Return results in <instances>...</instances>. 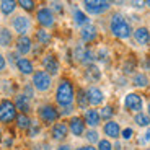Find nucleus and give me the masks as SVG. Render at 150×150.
<instances>
[{
  "instance_id": "obj_17",
  "label": "nucleus",
  "mask_w": 150,
  "mask_h": 150,
  "mask_svg": "<svg viewBox=\"0 0 150 150\" xmlns=\"http://www.w3.org/2000/svg\"><path fill=\"white\" fill-rule=\"evenodd\" d=\"M31 47H33V44H31V39L28 36H20L18 41H16V52L21 54V56H26V54L31 52Z\"/></svg>"
},
{
  "instance_id": "obj_40",
  "label": "nucleus",
  "mask_w": 150,
  "mask_h": 150,
  "mask_svg": "<svg viewBox=\"0 0 150 150\" xmlns=\"http://www.w3.org/2000/svg\"><path fill=\"white\" fill-rule=\"evenodd\" d=\"M5 65H7V62H5V57L2 56V54H0V70H4Z\"/></svg>"
},
{
  "instance_id": "obj_48",
  "label": "nucleus",
  "mask_w": 150,
  "mask_h": 150,
  "mask_svg": "<svg viewBox=\"0 0 150 150\" xmlns=\"http://www.w3.org/2000/svg\"><path fill=\"white\" fill-rule=\"evenodd\" d=\"M0 139H2V131H0Z\"/></svg>"
},
{
  "instance_id": "obj_23",
  "label": "nucleus",
  "mask_w": 150,
  "mask_h": 150,
  "mask_svg": "<svg viewBox=\"0 0 150 150\" xmlns=\"http://www.w3.org/2000/svg\"><path fill=\"white\" fill-rule=\"evenodd\" d=\"M74 21L79 25V26H88L90 25V18L88 15H85L82 10H74Z\"/></svg>"
},
{
  "instance_id": "obj_31",
  "label": "nucleus",
  "mask_w": 150,
  "mask_h": 150,
  "mask_svg": "<svg viewBox=\"0 0 150 150\" xmlns=\"http://www.w3.org/2000/svg\"><path fill=\"white\" fill-rule=\"evenodd\" d=\"M86 140L90 142V145H93V144H96V142H100V134H98L95 129H90V131L86 132Z\"/></svg>"
},
{
  "instance_id": "obj_36",
  "label": "nucleus",
  "mask_w": 150,
  "mask_h": 150,
  "mask_svg": "<svg viewBox=\"0 0 150 150\" xmlns=\"http://www.w3.org/2000/svg\"><path fill=\"white\" fill-rule=\"evenodd\" d=\"M121 134H122V139H124V140H129V139H132V135H134V131H132L131 127H126L122 132H121Z\"/></svg>"
},
{
  "instance_id": "obj_27",
  "label": "nucleus",
  "mask_w": 150,
  "mask_h": 150,
  "mask_svg": "<svg viewBox=\"0 0 150 150\" xmlns=\"http://www.w3.org/2000/svg\"><path fill=\"white\" fill-rule=\"evenodd\" d=\"M36 39L39 41V44L46 46L51 42V34H49V31H46L44 28H41V30L36 31Z\"/></svg>"
},
{
  "instance_id": "obj_34",
  "label": "nucleus",
  "mask_w": 150,
  "mask_h": 150,
  "mask_svg": "<svg viewBox=\"0 0 150 150\" xmlns=\"http://www.w3.org/2000/svg\"><path fill=\"white\" fill-rule=\"evenodd\" d=\"M96 150H112V144L109 142V139H101L98 142V149Z\"/></svg>"
},
{
  "instance_id": "obj_32",
  "label": "nucleus",
  "mask_w": 150,
  "mask_h": 150,
  "mask_svg": "<svg viewBox=\"0 0 150 150\" xmlns=\"http://www.w3.org/2000/svg\"><path fill=\"white\" fill-rule=\"evenodd\" d=\"M85 52H86V47H83V46H77V47H75V51H74V56H75V59L79 60V62H83Z\"/></svg>"
},
{
  "instance_id": "obj_37",
  "label": "nucleus",
  "mask_w": 150,
  "mask_h": 150,
  "mask_svg": "<svg viewBox=\"0 0 150 150\" xmlns=\"http://www.w3.org/2000/svg\"><path fill=\"white\" fill-rule=\"evenodd\" d=\"M33 88H34V86H31V85H26V86H25V93H23V95H25V96H28L30 100L34 96V91H33Z\"/></svg>"
},
{
  "instance_id": "obj_24",
  "label": "nucleus",
  "mask_w": 150,
  "mask_h": 150,
  "mask_svg": "<svg viewBox=\"0 0 150 150\" xmlns=\"http://www.w3.org/2000/svg\"><path fill=\"white\" fill-rule=\"evenodd\" d=\"M13 41V36H11V31L8 28H0V46L8 47Z\"/></svg>"
},
{
  "instance_id": "obj_21",
  "label": "nucleus",
  "mask_w": 150,
  "mask_h": 150,
  "mask_svg": "<svg viewBox=\"0 0 150 150\" xmlns=\"http://www.w3.org/2000/svg\"><path fill=\"white\" fill-rule=\"evenodd\" d=\"M85 77L88 82H98L101 79V70L96 67L95 64L91 65H86V70H85Z\"/></svg>"
},
{
  "instance_id": "obj_29",
  "label": "nucleus",
  "mask_w": 150,
  "mask_h": 150,
  "mask_svg": "<svg viewBox=\"0 0 150 150\" xmlns=\"http://www.w3.org/2000/svg\"><path fill=\"white\" fill-rule=\"evenodd\" d=\"M112 114H114V109H112L111 105H106V106H103V108L100 109V117H101V119L111 121Z\"/></svg>"
},
{
  "instance_id": "obj_14",
  "label": "nucleus",
  "mask_w": 150,
  "mask_h": 150,
  "mask_svg": "<svg viewBox=\"0 0 150 150\" xmlns=\"http://www.w3.org/2000/svg\"><path fill=\"white\" fill-rule=\"evenodd\" d=\"M103 132H105V135H108V139H117L121 135V126L116 121L111 119L103 126Z\"/></svg>"
},
{
  "instance_id": "obj_25",
  "label": "nucleus",
  "mask_w": 150,
  "mask_h": 150,
  "mask_svg": "<svg viewBox=\"0 0 150 150\" xmlns=\"http://www.w3.org/2000/svg\"><path fill=\"white\" fill-rule=\"evenodd\" d=\"M15 8H16V2H13V0H4V2H0V10H2L4 15L13 13Z\"/></svg>"
},
{
  "instance_id": "obj_5",
  "label": "nucleus",
  "mask_w": 150,
  "mask_h": 150,
  "mask_svg": "<svg viewBox=\"0 0 150 150\" xmlns=\"http://www.w3.org/2000/svg\"><path fill=\"white\" fill-rule=\"evenodd\" d=\"M38 116H39V119H41L42 122L52 124V122H56V121L59 119L60 112L57 111L52 105H44V106H41V108L38 109Z\"/></svg>"
},
{
  "instance_id": "obj_3",
  "label": "nucleus",
  "mask_w": 150,
  "mask_h": 150,
  "mask_svg": "<svg viewBox=\"0 0 150 150\" xmlns=\"http://www.w3.org/2000/svg\"><path fill=\"white\" fill-rule=\"evenodd\" d=\"M51 85H52V79H51V75H49L47 72L36 70L33 74V86H34V90L44 93V91H47L49 88H51Z\"/></svg>"
},
{
  "instance_id": "obj_7",
  "label": "nucleus",
  "mask_w": 150,
  "mask_h": 150,
  "mask_svg": "<svg viewBox=\"0 0 150 150\" xmlns=\"http://www.w3.org/2000/svg\"><path fill=\"white\" fill-rule=\"evenodd\" d=\"M13 119H16L15 103H11L10 100H4L0 103V121L2 122H11Z\"/></svg>"
},
{
  "instance_id": "obj_26",
  "label": "nucleus",
  "mask_w": 150,
  "mask_h": 150,
  "mask_svg": "<svg viewBox=\"0 0 150 150\" xmlns=\"http://www.w3.org/2000/svg\"><path fill=\"white\" fill-rule=\"evenodd\" d=\"M134 122L137 124V126H140V127H150V117H149V114H145V112L135 114Z\"/></svg>"
},
{
  "instance_id": "obj_33",
  "label": "nucleus",
  "mask_w": 150,
  "mask_h": 150,
  "mask_svg": "<svg viewBox=\"0 0 150 150\" xmlns=\"http://www.w3.org/2000/svg\"><path fill=\"white\" fill-rule=\"evenodd\" d=\"M18 5L23 8V10H26V11L34 10V2H33V0H20Z\"/></svg>"
},
{
  "instance_id": "obj_43",
  "label": "nucleus",
  "mask_w": 150,
  "mask_h": 150,
  "mask_svg": "<svg viewBox=\"0 0 150 150\" xmlns=\"http://www.w3.org/2000/svg\"><path fill=\"white\" fill-rule=\"evenodd\" d=\"M57 150H72V149H70V145H67V144H62V145L57 147Z\"/></svg>"
},
{
  "instance_id": "obj_15",
  "label": "nucleus",
  "mask_w": 150,
  "mask_h": 150,
  "mask_svg": "<svg viewBox=\"0 0 150 150\" xmlns=\"http://www.w3.org/2000/svg\"><path fill=\"white\" fill-rule=\"evenodd\" d=\"M83 121H85V124H88L91 129L98 127V126H100V122H101L100 111H96V109H86L85 116H83Z\"/></svg>"
},
{
  "instance_id": "obj_38",
  "label": "nucleus",
  "mask_w": 150,
  "mask_h": 150,
  "mask_svg": "<svg viewBox=\"0 0 150 150\" xmlns=\"http://www.w3.org/2000/svg\"><path fill=\"white\" fill-rule=\"evenodd\" d=\"M134 69H135L134 62H127V64L124 65V72H126V74H132V72H134Z\"/></svg>"
},
{
  "instance_id": "obj_16",
  "label": "nucleus",
  "mask_w": 150,
  "mask_h": 150,
  "mask_svg": "<svg viewBox=\"0 0 150 150\" xmlns=\"http://www.w3.org/2000/svg\"><path fill=\"white\" fill-rule=\"evenodd\" d=\"M69 135V124L65 122H56L52 126V139L54 140H64Z\"/></svg>"
},
{
  "instance_id": "obj_47",
  "label": "nucleus",
  "mask_w": 150,
  "mask_h": 150,
  "mask_svg": "<svg viewBox=\"0 0 150 150\" xmlns=\"http://www.w3.org/2000/svg\"><path fill=\"white\" fill-rule=\"evenodd\" d=\"M144 4H145V5H147V7H149V8H150V0H147V2H144Z\"/></svg>"
},
{
  "instance_id": "obj_8",
  "label": "nucleus",
  "mask_w": 150,
  "mask_h": 150,
  "mask_svg": "<svg viewBox=\"0 0 150 150\" xmlns=\"http://www.w3.org/2000/svg\"><path fill=\"white\" fill-rule=\"evenodd\" d=\"M36 20H38V23H39L41 26H44V28L52 26L54 23H56V18H54L52 10H51V8H47V7H42V8H39V10H38Z\"/></svg>"
},
{
  "instance_id": "obj_35",
  "label": "nucleus",
  "mask_w": 150,
  "mask_h": 150,
  "mask_svg": "<svg viewBox=\"0 0 150 150\" xmlns=\"http://www.w3.org/2000/svg\"><path fill=\"white\" fill-rule=\"evenodd\" d=\"M39 131H41L39 124H38V122H31V126H30V137H36V135L39 134Z\"/></svg>"
},
{
  "instance_id": "obj_45",
  "label": "nucleus",
  "mask_w": 150,
  "mask_h": 150,
  "mask_svg": "<svg viewBox=\"0 0 150 150\" xmlns=\"http://www.w3.org/2000/svg\"><path fill=\"white\" fill-rule=\"evenodd\" d=\"M145 65H147V69L150 70V59H147V60H145Z\"/></svg>"
},
{
  "instance_id": "obj_11",
  "label": "nucleus",
  "mask_w": 150,
  "mask_h": 150,
  "mask_svg": "<svg viewBox=\"0 0 150 150\" xmlns=\"http://www.w3.org/2000/svg\"><path fill=\"white\" fill-rule=\"evenodd\" d=\"M69 131L75 137H82L85 134V121H83V117H79V116L70 117V121H69Z\"/></svg>"
},
{
  "instance_id": "obj_12",
  "label": "nucleus",
  "mask_w": 150,
  "mask_h": 150,
  "mask_svg": "<svg viewBox=\"0 0 150 150\" xmlns=\"http://www.w3.org/2000/svg\"><path fill=\"white\" fill-rule=\"evenodd\" d=\"M86 98H88V105L91 106H100L103 101H105V95L100 88L96 86H90L88 90H86Z\"/></svg>"
},
{
  "instance_id": "obj_4",
  "label": "nucleus",
  "mask_w": 150,
  "mask_h": 150,
  "mask_svg": "<svg viewBox=\"0 0 150 150\" xmlns=\"http://www.w3.org/2000/svg\"><path fill=\"white\" fill-rule=\"evenodd\" d=\"M83 8L91 15H101V13H105L111 8V2H106V0H85Z\"/></svg>"
},
{
  "instance_id": "obj_2",
  "label": "nucleus",
  "mask_w": 150,
  "mask_h": 150,
  "mask_svg": "<svg viewBox=\"0 0 150 150\" xmlns=\"http://www.w3.org/2000/svg\"><path fill=\"white\" fill-rule=\"evenodd\" d=\"M109 28H111V33L116 38H119V39H127L132 34L131 25H129L127 20L124 18L122 15H119V13H114V15H112L111 21H109Z\"/></svg>"
},
{
  "instance_id": "obj_10",
  "label": "nucleus",
  "mask_w": 150,
  "mask_h": 150,
  "mask_svg": "<svg viewBox=\"0 0 150 150\" xmlns=\"http://www.w3.org/2000/svg\"><path fill=\"white\" fill-rule=\"evenodd\" d=\"M42 67H44V72H47L49 75H57L60 65L54 54H47V56L42 57Z\"/></svg>"
},
{
  "instance_id": "obj_22",
  "label": "nucleus",
  "mask_w": 150,
  "mask_h": 150,
  "mask_svg": "<svg viewBox=\"0 0 150 150\" xmlns=\"http://www.w3.org/2000/svg\"><path fill=\"white\" fill-rule=\"evenodd\" d=\"M132 85L137 86V88H145V86H149V77L142 72H137L132 77Z\"/></svg>"
},
{
  "instance_id": "obj_42",
  "label": "nucleus",
  "mask_w": 150,
  "mask_h": 150,
  "mask_svg": "<svg viewBox=\"0 0 150 150\" xmlns=\"http://www.w3.org/2000/svg\"><path fill=\"white\" fill-rule=\"evenodd\" d=\"M77 150H96V149L93 145H83V147H79Z\"/></svg>"
},
{
  "instance_id": "obj_28",
  "label": "nucleus",
  "mask_w": 150,
  "mask_h": 150,
  "mask_svg": "<svg viewBox=\"0 0 150 150\" xmlns=\"http://www.w3.org/2000/svg\"><path fill=\"white\" fill-rule=\"evenodd\" d=\"M31 122H33V121H31L26 114H18V116H16V126H18L20 129H30Z\"/></svg>"
},
{
  "instance_id": "obj_46",
  "label": "nucleus",
  "mask_w": 150,
  "mask_h": 150,
  "mask_svg": "<svg viewBox=\"0 0 150 150\" xmlns=\"http://www.w3.org/2000/svg\"><path fill=\"white\" fill-rule=\"evenodd\" d=\"M147 114H149V117H150V103L147 105Z\"/></svg>"
},
{
  "instance_id": "obj_13",
  "label": "nucleus",
  "mask_w": 150,
  "mask_h": 150,
  "mask_svg": "<svg viewBox=\"0 0 150 150\" xmlns=\"http://www.w3.org/2000/svg\"><path fill=\"white\" fill-rule=\"evenodd\" d=\"M132 36H134L135 42L140 46H149L150 44V31L149 28L145 26H140V28H135L134 33H132Z\"/></svg>"
},
{
  "instance_id": "obj_41",
  "label": "nucleus",
  "mask_w": 150,
  "mask_h": 150,
  "mask_svg": "<svg viewBox=\"0 0 150 150\" xmlns=\"http://www.w3.org/2000/svg\"><path fill=\"white\" fill-rule=\"evenodd\" d=\"M52 8H54V10H57V11H62V4H59V2H54V4H52Z\"/></svg>"
},
{
  "instance_id": "obj_39",
  "label": "nucleus",
  "mask_w": 150,
  "mask_h": 150,
  "mask_svg": "<svg viewBox=\"0 0 150 150\" xmlns=\"http://www.w3.org/2000/svg\"><path fill=\"white\" fill-rule=\"evenodd\" d=\"M142 144H150V127H147V131L142 135Z\"/></svg>"
},
{
  "instance_id": "obj_18",
  "label": "nucleus",
  "mask_w": 150,
  "mask_h": 150,
  "mask_svg": "<svg viewBox=\"0 0 150 150\" xmlns=\"http://www.w3.org/2000/svg\"><path fill=\"white\" fill-rule=\"evenodd\" d=\"M16 69H18V70L21 72L23 75H31V74H34L33 62H31L30 59H26V57H20V59L16 60Z\"/></svg>"
},
{
  "instance_id": "obj_44",
  "label": "nucleus",
  "mask_w": 150,
  "mask_h": 150,
  "mask_svg": "<svg viewBox=\"0 0 150 150\" xmlns=\"http://www.w3.org/2000/svg\"><path fill=\"white\" fill-rule=\"evenodd\" d=\"M72 111H74V106H70V108H64V111L60 112V114H70Z\"/></svg>"
},
{
  "instance_id": "obj_30",
  "label": "nucleus",
  "mask_w": 150,
  "mask_h": 150,
  "mask_svg": "<svg viewBox=\"0 0 150 150\" xmlns=\"http://www.w3.org/2000/svg\"><path fill=\"white\" fill-rule=\"evenodd\" d=\"M77 103H79V108L86 109V106H88V98H86L85 90H79V93H77Z\"/></svg>"
},
{
  "instance_id": "obj_1",
  "label": "nucleus",
  "mask_w": 150,
  "mask_h": 150,
  "mask_svg": "<svg viewBox=\"0 0 150 150\" xmlns=\"http://www.w3.org/2000/svg\"><path fill=\"white\" fill-rule=\"evenodd\" d=\"M74 100H75V90H74V83L70 80L64 79L60 80V83L57 85V90H56V101L59 106L62 108H70L74 105Z\"/></svg>"
},
{
  "instance_id": "obj_19",
  "label": "nucleus",
  "mask_w": 150,
  "mask_h": 150,
  "mask_svg": "<svg viewBox=\"0 0 150 150\" xmlns=\"http://www.w3.org/2000/svg\"><path fill=\"white\" fill-rule=\"evenodd\" d=\"M15 108L21 111V114H28L31 111V103H30V98L25 96V95H18L15 100Z\"/></svg>"
},
{
  "instance_id": "obj_9",
  "label": "nucleus",
  "mask_w": 150,
  "mask_h": 150,
  "mask_svg": "<svg viewBox=\"0 0 150 150\" xmlns=\"http://www.w3.org/2000/svg\"><path fill=\"white\" fill-rule=\"evenodd\" d=\"M11 26H13V30H15L20 36H26V33L30 31V28H31V21H30V18H28V16L18 15V16H15V18H13Z\"/></svg>"
},
{
  "instance_id": "obj_49",
  "label": "nucleus",
  "mask_w": 150,
  "mask_h": 150,
  "mask_svg": "<svg viewBox=\"0 0 150 150\" xmlns=\"http://www.w3.org/2000/svg\"><path fill=\"white\" fill-rule=\"evenodd\" d=\"M144 150H150V149H144Z\"/></svg>"
},
{
  "instance_id": "obj_6",
  "label": "nucleus",
  "mask_w": 150,
  "mask_h": 150,
  "mask_svg": "<svg viewBox=\"0 0 150 150\" xmlns=\"http://www.w3.org/2000/svg\"><path fill=\"white\" fill-rule=\"evenodd\" d=\"M124 106H126V109L135 112V114H139V112H142V109H144L142 96H140L139 93H127L126 98H124Z\"/></svg>"
},
{
  "instance_id": "obj_20",
  "label": "nucleus",
  "mask_w": 150,
  "mask_h": 150,
  "mask_svg": "<svg viewBox=\"0 0 150 150\" xmlns=\"http://www.w3.org/2000/svg\"><path fill=\"white\" fill-rule=\"evenodd\" d=\"M80 36H82V39L85 42H91L95 39V38L98 36V31L96 28L93 26V25H88V26H83L82 31H80Z\"/></svg>"
}]
</instances>
